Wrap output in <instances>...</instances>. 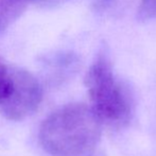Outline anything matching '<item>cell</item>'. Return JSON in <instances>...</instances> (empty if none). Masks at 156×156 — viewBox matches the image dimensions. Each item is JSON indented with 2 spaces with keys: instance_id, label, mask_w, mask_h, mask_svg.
Instances as JSON below:
<instances>
[{
  "instance_id": "obj_1",
  "label": "cell",
  "mask_w": 156,
  "mask_h": 156,
  "mask_svg": "<svg viewBox=\"0 0 156 156\" xmlns=\"http://www.w3.org/2000/svg\"><path fill=\"white\" fill-rule=\"evenodd\" d=\"M102 125L91 106L69 103L44 120L39 141L51 156H90L100 144Z\"/></svg>"
},
{
  "instance_id": "obj_2",
  "label": "cell",
  "mask_w": 156,
  "mask_h": 156,
  "mask_svg": "<svg viewBox=\"0 0 156 156\" xmlns=\"http://www.w3.org/2000/svg\"><path fill=\"white\" fill-rule=\"evenodd\" d=\"M85 85L91 108L102 124L120 129L131 121L135 111L133 93L114 72L109 51L105 46L99 50L89 67Z\"/></svg>"
},
{
  "instance_id": "obj_3",
  "label": "cell",
  "mask_w": 156,
  "mask_h": 156,
  "mask_svg": "<svg viewBox=\"0 0 156 156\" xmlns=\"http://www.w3.org/2000/svg\"><path fill=\"white\" fill-rule=\"evenodd\" d=\"M13 91L0 112L6 119L19 121L38 108L43 101V87L31 72L23 68L13 67Z\"/></svg>"
},
{
  "instance_id": "obj_4",
  "label": "cell",
  "mask_w": 156,
  "mask_h": 156,
  "mask_svg": "<svg viewBox=\"0 0 156 156\" xmlns=\"http://www.w3.org/2000/svg\"><path fill=\"white\" fill-rule=\"evenodd\" d=\"M31 0H0V34L9 29L27 9Z\"/></svg>"
},
{
  "instance_id": "obj_5",
  "label": "cell",
  "mask_w": 156,
  "mask_h": 156,
  "mask_svg": "<svg viewBox=\"0 0 156 156\" xmlns=\"http://www.w3.org/2000/svg\"><path fill=\"white\" fill-rule=\"evenodd\" d=\"M14 87L13 67L0 60V107L8 101Z\"/></svg>"
},
{
  "instance_id": "obj_6",
  "label": "cell",
  "mask_w": 156,
  "mask_h": 156,
  "mask_svg": "<svg viewBox=\"0 0 156 156\" xmlns=\"http://www.w3.org/2000/svg\"><path fill=\"white\" fill-rule=\"evenodd\" d=\"M137 15L141 21L156 18V0H140Z\"/></svg>"
},
{
  "instance_id": "obj_7",
  "label": "cell",
  "mask_w": 156,
  "mask_h": 156,
  "mask_svg": "<svg viewBox=\"0 0 156 156\" xmlns=\"http://www.w3.org/2000/svg\"><path fill=\"white\" fill-rule=\"evenodd\" d=\"M111 1L112 0H93V4H94V9H97V10H102V9H104Z\"/></svg>"
},
{
  "instance_id": "obj_8",
  "label": "cell",
  "mask_w": 156,
  "mask_h": 156,
  "mask_svg": "<svg viewBox=\"0 0 156 156\" xmlns=\"http://www.w3.org/2000/svg\"><path fill=\"white\" fill-rule=\"evenodd\" d=\"M31 1H32V0H31Z\"/></svg>"
}]
</instances>
